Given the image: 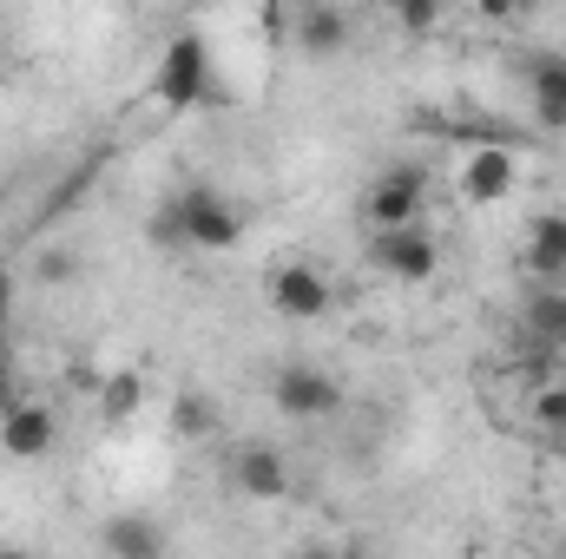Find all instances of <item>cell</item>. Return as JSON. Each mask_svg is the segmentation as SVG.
<instances>
[{"label":"cell","instance_id":"5b68a950","mask_svg":"<svg viewBox=\"0 0 566 559\" xmlns=\"http://www.w3.org/2000/svg\"><path fill=\"white\" fill-rule=\"evenodd\" d=\"M271 402H277L290 421H323L343 409V382L336 376H323V369H310V362H290L271 376Z\"/></svg>","mask_w":566,"mask_h":559},{"label":"cell","instance_id":"277c9868","mask_svg":"<svg viewBox=\"0 0 566 559\" xmlns=\"http://www.w3.org/2000/svg\"><path fill=\"white\" fill-rule=\"evenodd\" d=\"M369 257H376V271L396 283H428L441 271V244L422 231V218L416 224H396V231H376L369 238Z\"/></svg>","mask_w":566,"mask_h":559},{"label":"cell","instance_id":"4fadbf2b","mask_svg":"<svg viewBox=\"0 0 566 559\" xmlns=\"http://www.w3.org/2000/svg\"><path fill=\"white\" fill-rule=\"evenodd\" d=\"M527 428L547 441V447H566V376H541L534 395H527Z\"/></svg>","mask_w":566,"mask_h":559},{"label":"cell","instance_id":"d6986e66","mask_svg":"<svg viewBox=\"0 0 566 559\" xmlns=\"http://www.w3.org/2000/svg\"><path fill=\"white\" fill-rule=\"evenodd\" d=\"M33 277H40V283H66V277H80V257H73V251H40Z\"/></svg>","mask_w":566,"mask_h":559},{"label":"cell","instance_id":"e0dca14e","mask_svg":"<svg viewBox=\"0 0 566 559\" xmlns=\"http://www.w3.org/2000/svg\"><path fill=\"white\" fill-rule=\"evenodd\" d=\"M165 421H171L178 441H211V434H218V409H211V395H198V389L178 395V402L165 409Z\"/></svg>","mask_w":566,"mask_h":559},{"label":"cell","instance_id":"ac0fdd59","mask_svg":"<svg viewBox=\"0 0 566 559\" xmlns=\"http://www.w3.org/2000/svg\"><path fill=\"white\" fill-rule=\"evenodd\" d=\"M382 7H389L396 33H409V40L434 33V20H441V0H382Z\"/></svg>","mask_w":566,"mask_h":559},{"label":"cell","instance_id":"7a4b0ae2","mask_svg":"<svg viewBox=\"0 0 566 559\" xmlns=\"http://www.w3.org/2000/svg\"><path fill=\"white\" fill-rule=\"evenodd\" d=\"M151 93H158V106H171V113H191V106L211 93V46H205L198 33H178V40L165 46V60H158V80H151Z\"/></svg>","mask_w":566,"mask_h":559},{"label":"cell","instance_id":"9c48e42d","mask_svg":"<svg viewBox=\"0 0 566 559\" xmlns=\"http://www.w3.org/2000/svg\"><path fill=\"white\" fill-rule=\"evenodd\" d=\"M53 441H60L53 409H40V402H7V415H0V447H7L13 461H46Z\"/></svg>","mask_w":566,"mask_h":559},{"label":"cell","instance_id":"7402d4cb","mask_svg":"<svg viewBox=\"0 0 566 559\" xmlns=\"http://www.w3.org/2000/svg\"><path fill=\"white\" fill-rule=\"evenodd\" d=\"M0 395H13V342H7V329H0Z\"/></svg>","mask_w":566,"mask_h":559},{"label":"cell","instance_id":"7c38bea8","mask_svg":"<svg viewBox=\"0 0 566 559\" xmlns=\"http://www.w3.org/2000/svg\"><path fill=\"white\" fill-rule=\"evenodd\" d=\"M527 271L541 283L566 277V211H541V218L527 224Z\"/></svg>","mask_w":566,"mask_h":559},{"label":"cell","instance_id":"52a82bcc","mask_svg":"<svg viewBox=\"0 0 566 559\" xmlns=\"http://www.w3.org/2000/svg\"><path fill=\"white\" fill-rule=\"evenodd\" d=\"M461 198L468 204H501V198H514V184H521V158L507 151V145H474L468 158H461Z\"/></svg>","mask_w":566,"mask_h":559},{"label":"cell","instance_id":"ffe728a7","mask_svg":"<svg viewBox=\"0 0 566 559\" xmlns=\"http://www.w3.org/2000/svg\"><path fill=\"white\" fill-rule=\"evenodd\" d=\"M481 7V20H514V13H527L534 0H474Z\"/></svg>","mask_w":566,"mask_h":559},{"label":"cell","instance_id":"ba28073f","mask_svg":"<svg viewBox=\"0 0 566 559\" xmlns=\"http://www.w3.org/2000/svg\"><path fill=\"white\" fill-rule=\"evenodd\" d=\"M231 487H238L244 500H283V494H290V461H283L271 441H244V447L231 454Z\"/></svg>","mask_w":566,"mask_h":559},{"label":"cell","instance_id":"6da1fadb","mask_svg":"<svg viewBox=\"0 0 566 559\" xmlns=\"http://www.w3.org/2000/svg\"><path fill=\"white\" fill-rule=\"evenodd\" d=\"M165 238H178L185 251H231L244 238V211H231L211 184H185L171 204H165Z\"/></svg>","mask_w":566,"mask_h":559},{"label":"cell","instance_id":"2e32d148","mask_svg":"<svg viewBox=\"0 0 566 559\" xmlns=\"http://www.w3.org/2000/svg\"><path fill=\"white\" fill-rule=\"evenodd\" d=\"M139 409H145V376L139 369H113L106 382H99V421H139Z\"/></svg>","mask_w":566,"mask_h":559},{"label":"cell","instance_id":"603a6c76","mask_svg":"<svg viewBox=\"0 0 566 559\" xmlns=\"http://www.w3.org/2000/svg\"><path fill=\"white\" fill-rule=\"evenodd\" d=\"M0 60H7V53H0Z\"/></svg>","mask_w":566,"mask_h":559},{"label":"cell","instance_id":"44dd1931","mask_svg":"<svg viewBox=\"0 0 566 559\" xmlns=\"http://www.w3.org/2000/svg\"><path fill=\"white\" fill-rule=\"evenodd\" d=\"M7 316H13V264L0 257V329H7Z\"/></svg>","mask_w":566,"mask_h":559},{"label":"cell","instance_id":"8fae6325","mask_svg":"<svg viewBox=\"0 0 566 559\" xmlns=\"http://www.w3.org/2000/svg\"><path fill=\"white\" fill-rule=\"evenodd\" d=\"M521 329H527V349H566V289L554 283H541L534 296H527V309H521Z\"/></svg>","mask_w":566,"mask_h":559},{"label":"cell","instance_id":"5bb4252c","mask_svg":"<svg viewBox=\"0 0 566 559\" xmlns=\"http://www.w3.org/2000/svg\"><path fill=\"white\" fill-rule=\"evenodd\" d=\"M296 46L316 53V60L343 53V46H349V13H343V7H310V13L296 20Z\"/></svg>","mask_w":566,"mask_h":559},{"label":"cell","instance_id":"9a60e30c","mask_svg":"<svg viewBox=\"0 0 566 559\" xmlns=\"http://www.w3.org/2000/svg\"><path fill=\"white\" fill-rule=\"evenodd\" d=\"M99 547H106V553H126V559H158L165 553V534H158L151 520H139V514H119V520H106Z\"/></svg>","mask_w":566,"mask_h":559},{"label":"cell","instance_id":"3957f363","mask_svg":"<svg viewBox=\"0 0 566 559\" xmlns=\"http://www.w3.org/2000/svg\"><path fill=\"white\" fill-rule=\"evenodd\" d=\"M422 204H428V171L422 165H389V171H376L369 191H363V218H369V231L416 224Z\"/></svg>","mask_w":566,"mask_h":559},{"label":"cell","instance_id":"30bf717a","mask_svg":"<svg viewBox=\"0 0 566 559\" xmlns=\"http://www.w3.org/2000/svg\"><path fill=\"white\" fill-rule=\"evenodd\" d=\"M527 93H534L541 133H566V53H541L527 66Z\"/></svg>","mask_w":566,"mask_h":559},{"label":"cell","instance_id":"8992f818","mask_svg":"<svg viewBox=\"0 0 566 559\" xmlns=\"http://www.w3.org/2000/svg\"><path fill=\"white\" fill-rule=\"evenodd\" d=\"M329 303H336V289H329V277H323L316 264H277V271H271V309H277V316L316 323V316H329Z\"/></svg>","mask_w":566,"mask_h":559}]
</instances>
